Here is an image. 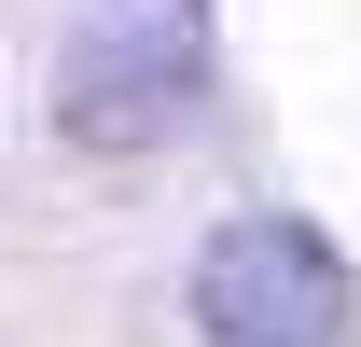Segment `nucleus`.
Listing matches in <instances>:
<instances>
[{"label": "nucleus", "mask_w": 361, "mask_h": 347, "mask_svg": "<svg viewBox=\"0 0 361 347\" xmlns=\"http://www.w3.org/2000/svg\"><path fill=\"white\" fill-rule=\"evenodd\" d=\"M361 278L306 209H236L195 250V334L209 347H348Z\"/></svg>", "instance_id": "f257e3e1"}, {"label": "nucleus", "mask_w": 361, "mask_h": 347, "mask_svg": "<svg viewBox=\"0 0 361 347\" xmlns=\"http://www.w3.org/2000/svg\"><path fill=\"white\" fill-rule=\"evenodd\" d=\"M209 97V56L180 14H84L70 56H56V126L84 153H167Z\"/></svg>", "instance_id": "f03ea898"}]
</instances>
